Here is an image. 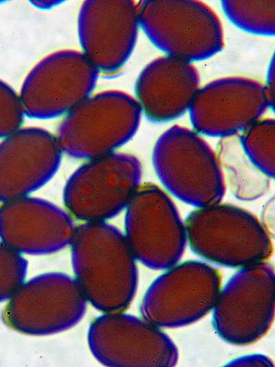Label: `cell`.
<instances>
[{"instance_id":"obj_25","label":"cell","mask_w":275,"mask_h":367,"mask_svg":"<svg viewBox=\"0 0 275 367\" xmlns=\"http://www.w3.org/2000/svg\"><path fill=\"white\" fill-rule=\"evenodd\" d=\"M31 3L35 7L47 10L50 9L58 5L63 1H31Z\"/></svg>"},{"instance_id":"obj_16","label":"cell","mask_w":275,"mask_h":367,"mask_svg":"<svg viewBox=\"0 0 275 367\" xmlns=\"http://www.w3.org/2000/svg\"><path fill=\"white\" fill-rule=\"evenodd\" d=\"M75 227L70 216L52 203L22 197L0 206V239L19 253L45 255L70 243Z\"/></svg>"},{"instance_id":"obj_6","label":"cell","mask_w":275,"mask_h":367,"mask_svg":"<svg viewBox=\"0 0 275 367\" xmlns=\"http://www.w3.org/2000/svg\"><path fill=\"white\" fill-rule=\"evenodd\" d=\"M141 177V164L132 155L113 152L89 159L67 180L65 205L78 220L104 222L126 208Z\"/></svg>"},{"instance_id":"obj_21","label":"cell","mask_w":275,"mask_h":367,"mask_svg":"<svg viewBox=\"0 0 275 367\" xmlns=\"http://www.w3.org/2000/svg\"><path fill=\"white\" fill-rule=\"evenodd\" d=\"M27 268L21 254L0 241V302L8 300L24 282Z\"/></svg>"},{"instance_id":"obj_12","label":"cell","mask_w":275,"mask_h":367,"mask_svg":"<svg viewBox=\"0 0 275 367\" xmlns=\"http://www.w3.org/2000/svg\"><path fill=\"white\" fill-rule=\"evenodd\" d=\"M87 340L92 355L107 366H173L178 359L175 345L159 327L121 312L96 318Z\"/></svg>"},{"instance_id":"obj_7","label":"cell","mask_w":275,"mask_h":367,"mask_svg":"<svg viewBox=\"0 0 275 367\" xmlns=\"http://www.w3.org/2000/svg\"><path fill=\"white\" fill-rule=\"evenodd\" d=\"M218 335L234 345L263 337L274 315V270L263 262L242 267L220 290L213 307Z\"/></svg>"},{"instance_id":"obj_10","label":"cell","mask_w":275,"mask_h":367,"mask_svg":"<svg viewBox=\"0 0 275 367\" xmlns=\"http://www.w3.org/2000/svg\"><path fill=\"white\" fill-rule=\"evenodd\" d=\"M3 309V322L30 335H48L67 330L83 317L86 300L74 279L46 273L23 282Z\"/></svg>"},{"instance_id":"obj_14","label":"cell","mask_w":275,"mask_h":367,"mask_svg":"<svg viewBox=\"0 0 275 367\" xmlns=\"http://www.w3.org/2000/svg\"><path fill=\"white\" fill-rule=\"evenodd\" d=\"M137 4L129 0H90L78 19L82 54L98 72L112 74L131 56L138 34Z\"/></svg>"},{"instance_id":"obj_1","label":"cell","mask_w":275,"mask_h":367,"mask_svg":"<svg viewBox=\"0 0 275 367\" xmlns=\"http://www.w3.org/2000/svg\"><path fill=\"white\" fill-rule=\"evenodd\" d=\"M70 243L74 280L86 301L104 313L126 309L138 270L124 235L105 222H86L75 228Z\"/></svg>"},{"instance_id":"obj_5","label":"cell","mask_w":275,"mask_h":367,"mask_svg":"<svg viewBox=\"0 0 275 367\" xmlns=\"http://www.w3.org/2000/svg\"><path fill=\"white\" fill-rule=\"evenodd\" d=\"M142 110L134 98L118 90L89 96L69 112L56 139L66 154L92 159L111 153L136 133Z\"/></svg>"},{"instance_id":"obj_17","label":"cell","mask_w":275,"mask_h":367,"mask_svg":"<svg viewBox=\"0 0 275 367\" xmlns=\"http://www.w3.org/2000/svg\"><path fill=\"white\" fill-rule=\"evenodd\" d=\"M199 86V74L192 63L161 56L139 74L135 87L136 101L148 120L166 123L189 109Z\"/></svg>"},{"instance_id":"obj_22","label":"cell","mask_w":275,"mask_h":367,"mask_svg":"<svg viewBox=\"0 0 275 367\" xmlns=\"http://www.w3.org/2000/svg\"><path fill=\"white\" fill-rule=\"evenodd\" d=\"M24 115L19 96L0 79V139L19 129Z\"/></svg>"},{"instance_id":"obj_2","label":"cell","mask_w":275,"mask_h":367,"mask_svg":"<svg viewBox=\"0 0 275 367\" xmlns=\"http://www.w3.org/2000/svg\"><path fill=\"white\" fill-rule=\"evenodd\" d=\"M187 242L199 257L228 267L265 262L272 254L270 232L248 211L220 202L198 207L184 222Z\"/></svg>"},{"instance_id":"obj_20","label":"cell","mask_w":275,"mask_h":367,"mask_svg":"<svg viewBox=\"0 0 275 367\" xmlns=\"http://www.w3.org/2000/svg\"><path fill=\"white\" fill-rule=\"evenodd\" d=\"M243 155L238 158H218L224 179L234 196L242 200H256L267 191L270 178L255 167L244 153Z\"/></svg>"},{"instance_id":"obj_11","label":"cell","mask_w":275,"mask_h":367,"mask_svg":"<svg viewBox=\"0 0 275 367\" xmlns=\"http://www.w3.org/2000/svg\"><path fill=\"white\" fill-rule=\"evenodd\" d=\"M98 73L78 51L64 50L47 56L22 85L19 98L24 114L47 119L67 114L89 96Z\"/></svg>"},{"instance_id":"obj_13","label":"cell","mask_w":275,"mask_h":367,"mask_svg":"<svg viewBox=\"0 0 275 367\" xmlns=\"http://www.w3.org/2000/svg\"><path fill=\"white\" fill-rule=\"evenodd\" d=\"M268 107L261 83L247 78L226 77L199 88L188 111L199 134L228 138L260 119Z\"/></svg>"},{"instance_id":"obj_9","label":"cell","mask_w":275,"mask_h":367,"mask_svg":"<svg viewBox=\"0 0 275 367\" xmlns=\"http://www.w3.org/2000/svg\"><path fill=\"white\" fill-rule=\"evenodd\" d=\"M220 286L218 271L208 264L195 260L176 264L149 286L140 312L157 327L188 325L213 308Z\"/></svg>"},{"instance_id":"obj_8","label":"cell","mask_w":275,"mask_h":367,"mask_svg":"<svg viewBox=\"0 0 275 367\" xmlns=\"http://www.w3.org/2000/svg\"><path fill=\"white\" fill-rule=\"evenodd\" d=\"M125 238L135 258L155 270L182 258L187 242L184 222L168 194L158 186H140L126 207Z\"/></svg>"},{"instance_id":"obj_24","label":"cell","mask_w":275,"mask_h":367,"mask_svg":"<svg viewBox=\"0 0 275 367\" xmlns=\"http://www.w3.org/2000/svg\"><path fill=\"white\" fill-rule=\"evenodd\" d=\"M270 107H274V63L270 66L267 83L264 85Z\"/></svg>"},{"instance_id":"obj_19","label":"cell","mask_w":275,"mask_h":367,"mask_svg":"<svg viewBox=\"0 0 275 367\" xmlns=\"http://www.w3.org/2000/svg\"><path fill=\"white\" fill-rule=\"evenodd\" d=\"M239 143L247 158L270 179L274 176L275 122L258 119L241 133Z\"/></svg>"},{"instance_id":"obj_18","label":"cell","mask_w":275,"mask_h":367,"mask_svg":"<svg viewBox=\"0 0 275 367\" xmlns=\"http://www.w3.org/2000/svg\"><path fill=\"white\" fill-rule=\"evenodd\" d=\"M221 6L228 19L240 29L256 35H274V0H226Z\"/></svg>"},{"instance_id":"obj_3","label":"cell","mask_w":275,"mask_h":367,"mask_svg":"<svg viewBox=\"0 0 275 367\" xmlns=\"http://www.w3.org/2000/svg\"><path fill=\"white\" fill-rule=\"evenodd\" d=\"M155 171L166 189L198 207L221 201L226 181L218 156L195 130L174 125L157 140L152 155Z\"/></svg>"},{"instance_id":"obj_15","label":"cell","mask_w":275,"mask_h":367,"mask_svg":"<svg viewBox=\"0 0 275 367\" xmlns=\"http://www.w3.org/2000/svg\"><path fill=\"white\" fill-rule=\"evenodd\" d=\"M56 137L38 127L19 128L0 142V202L27 196L58 170Z\"/></svg>"},{"instance_id":"obj_23","label":"cell","mask_w":275,"mask_h":367,"mask_svg":"<svg viewBox=\"0 0 275 367\" xmlns=\"http://www.w3.org/2000/svg\"><path fill=\"white\" fill-rule=\"evenodd\" d=\"M272 361L261 354H253L238 357L226 364V366H273Z\"/></svg>"},{"instance_id":"obj_4","label":"cell","mask_w":275,"mask_h":367,"mask_svg":"<svg viewBox=\"0 0 275 367\" xmlns=\"http://www.w3.org/2000/svg\"><path fill=\"white\" fill-rule=\"evenodd\" d=\"M139 26L166 56L190 63L223 47L221 23L206 4L192 0H148L137 4Z\"/></svg>"}]
</instances>
